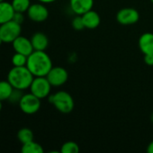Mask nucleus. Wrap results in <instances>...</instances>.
I'll return each instance as SVG.
<instances>
[{
    "mask_svg": "<svg viewBox=\"0 0 153 153\" xmlns=\"http://www.w3.org/2000/svg\"><path fill=\"white\" fill-rule=\"evenodd\" d=\"M82 19L84 22L85 28L87 29H96L99 26L101 22L100 15L93 9L82 14Z\"/></svg>",
    "mask_w": 153,
    "mask_h": 153,
    "instance_id": "13",
    "label": "nucleus"
},
{
    "mask_svg": "<svg viewBox=\"0 0 153 153\" xmlns=\"http://www.w3.org/2000/svg\"><path fill=\"white\" fill-rule=\"evenodd\" d=\"M5 0H0V2H4Z\"/></svg>",
    "mask_w": 153,
    "mask_h": 153,
    "instance_id": "31",
    "label": "nucleus"
},
{
    "mask_svg": "<svg viewBox=\"0 0 153 153\" xmlns=\"http://www.w3.org/2000/svg\"><path fill=\"white\" fill-rule=\"evenodd\" d=\"M21 24L11 20L0 25V37L4 43H13L21 35Z\"/></svg>",
    "mask_w": 153,
    "mask_h": 153,
    "instance_id": "4",
    "label": "nucleus"
},
{
    "mask_svg": "<svg viewBox=\"0 0 153 153\" xmlns=\"http://www.w3.org/2000/svg\"><path fill=\"white\" fill-rule=\"evenodd\" d=\"M27 15L30 20L35 22H41L48 19L49 17V11L47 7L43 4V3H36L30 5Z\"/></svg>",
    "mask_w": 153,
    "mask_h": 153,
    "instance_id": "9",
    "label": "nucleus"
},
{
    "mask_svg": "<svg viewBox=\"0 0 153 153\" xmlns=\"http://www.w3.org/2000/svg\"><path fill=\"white\" fill-rule=\"evenodd\" d=\"M14 13L12 3L6 1L0 2V25L13 20Z\"/></svg>",
    "mask_w": 153,
    "mask_h": 153,
    "instance_id": "15",
    "label": "nucleus"
},
{
    "mask_svg": "<svg viewBox=\"0 0 153 153\" xmlns=\"http://www.w3.org/2000/svg\"><path fill=\"white\" fill-rule=\"evenodd\" d=\"M23 91L21 90H17V89H14L10 98H9V101L13 102V103H19V101L21 100L22 97H23Z\"/></svg>",
    "mask_w": 153,
    "mask_h": 153,
    "instance_id": "23",
    "label": "nucleus"
},
{
    "mask_svg": "<svg viewBox=\"0 0 153 153\" xmlns=\"http://www.w3.org/2000/svg\"><path fill=\"white\" fill-rule=\"evenodd\" d=\"M31 41L34 50L39 51H45L49 45V39L48 37L42 32H36L34 33L32 38Z\"/></svg>",
    "mask_w": 153,
    "mask_h": 153,
    "instance_id": "14",
    "label": "nucleus"
},
{
    "mask_svg": "<svg viewBox=\"0 0 153 153\" xmlns=\"http://www.w3.org/2000/svg\"><path fill=\"white\" fill-rule=\"evenodd\" d=\"M12 5L14 9V12L23 13L28 11L31 5V1L30 0H13Z\"/></svg>",
    "mask_w": 153,
    "mask_h": 153,
    "instance_id": "19",
    "label": "nucleus"
},
{
    "mask_svg": "<svg viewBox=\"0 0 153 153\" xmlns=\"http://www.w3.org/2000/svg\"><path fill=\"white\" fill-rule=\"evenodd\" d=\"M27 59H28L27 56L15 52V54L12 56L11 62L14 66H25L27 64Z\"/></svg>",
    "mask_w": 153,
    "mask_h": 153,
    "instance_id": "20",
    "label": "nucleus"
},
{
    "mask_svg": "<svg viewBox=\"0 0 153 153\" xmlns=\"http://www.w3.org/2000/svg\"><path fill=\"white\" fill-rule=\"evenodd\" d=\"M71 25L77 30H83L85 28V25H84V22L82 19V15H77L76 17H74L71 22Z\"/></svg>",
    "mask_w": 153,
    "mask_h": 153,
    "instance_id": "22",
    "label": "nucleus"
},
{
    "mask_svg": "<svg viewBox=\"0 0 153 153\" xmlns=\"http://www.w3.org/2000/svg\"><path fill=\"white\" fill-rule=\"evenodd\" d=\"M3 43H4V42H3V40H2V39H1V37H0V46H1Z\"/></svg>",
    "mask_w": 153,
    "mask_h": 153,
    "instance_id": "29",
    "label": "nucleus"
},
{
    "mask_svg": "<svg viewBox=\"0 0 153 153\" xmlns=\"http://www.w3.org/2000/svg\"><path fill=\"white\" fill-rule=\"evenodd\" d=\"M51 87L52 86L46 76H39L33 78V81L29 89L31 93L42 100L50 96Z\"/></svg>",
    "mask_w": 153,
    "mask_h": 153,
    "instance_id": "5",
    "label": "nucleus"
},
{
    "mask_svg": "<svg viewBox=\"0 0 153 153\" xmlns=\"http://www.w3.org/2000/svg\"><path fill=\"white\" fill-rule=\"evenodd\" d=\"M144 62L148 65H153V54L144 55Z\"/></svg>",
    "mask_w": 153,
    "mask_h": 153,
    "instance_id": "25",
    "label": "nucleus"
},
{
    "mask_svg": "<svg viewBox=\"0 0 153 153\" xmlns=\"http://www.w3.org/2000/svg\"><path fill=\"white\" fill-rule=\"evenodd\" d=\"M151 3H152V4H153V0H151Z\"/></svg>",
    "mask_w": 153,
    "mask_h": 153,
    "instance_id": "32",
    "label": "nucleus"
},
{
    "mask_svg": "<svg viewBox=\"0 0 153 153\" xmlns=\"http://www.w3.org/2000/svg\"><path fill=\"white\" fill-rule=\"evenodd\" d=\"M48 81L53 87H60L65 84L69 79L68 71L61 66H53L46 75Z\"/></svg>",
    "mask_w": 153,
    "mask_h": 153,
    "instance_id": "7",
    "label": "nucleus"
},
{
    "mask_svg": "<svg viewBox=\"0 0 153 153\" xmlns=\"http://www.w3.org/2000/svg\"><path fill=\"white\" fill-rule=\"evenodd\" d=\"M26 66L34 77L46 76L53 67L50 56L45 51L39 50H34L28 56Z\"/></svg>",
    "mask_w": 153,
    "mask_h": 153,
    "instance_id": "1",
    "label": "nucleus"
},
{
    "mask_svg": "<svg viewBox=\"0 0 153 153\" xmlns=\"http://www.w3.org/2000/svg\"><path fill=\"white\" fill-rule=\"evenodd\" d=\"M20 109L26 115H33L37 113L41 108V99L33 95L32 93L23 94L19 101Z\"/></svg>",
    "mask_w": 153,
    "mask_h": 153,
    "instance_id": "6",
    "label": "nucleus"
},
{
    "mask_svg": "<svg viewBox=\"0 0 153 153\" xmlns=\"http://www.w3.org/2000/svg\"><path fill=\"white\" fill-rule=\"evenodd\" d=\"M140 19V13L138 10L133 7L122 8L116 13V20L122 25H133L135 24Z\"/></svg>",
    "mask_w": 153,
    "mask_h": 153,
    "instance_id": "8",
    "label": "nucleus"
},
{
    "mask_svg": "<svg viewBox=\"0 0 153 153\" xmlns=\"http://www.w3.org/2000/svg\"><path fill=\"white\" fill-rule=\"evenodd\" d=\"M13 91L14 87L8 81H0V100H8Z\"/></svg>",
    "mask_w": 153,
    "mask_h": 153,
    "instance_id": "16",
    "label": "nucleus"
},
{
    "mask_svg": "<svg viewBox=\"0 0 153 153\" xmlns=\"http://www.w3.org/2000/svg\"><path fill=\"white\" fill-rule=\"evenodd\" d=\"M151 121H152V123H153V112H152V114H151Z\"/></svg>",
    "mask_w": 153,
    "mask_h": 153,
    "instance_id": "30",
    "label": "nucleus"
},
{
    "mask_svg": "<svg viewBox=\"0 0 153 153\" xmlns=\"http://www.w3.org/2000/svg\"><path fill=\"white\" fill-rule=\"evenodd\" d=\"M13 48L15 52L23 54L27 56H29L33 51V47L31 41V39H27L23 36H19L13 41Z\"/></svg>",
    "mask_w": 153,
    "mask_h": 153,
    "instance_id": "10",
    "label": "nucleus"
},
{
    "mask_svg": "<svg viewBox=\"0 0 153 153\" xmlns=\"http://www.w3.org/2000/svg\"><path fill=\"white\" fill-rule=\"evenodd\" d=\"M17 139L22 144L33 141V133L29 128H22L17 132Z\"/></svg>",
    "mask_w": 153,
    "mask_h": 153,
    "instance_id": "18",
    "label": "nucleus"
},
{
    "mask_svg": "<svg viewBox=\"0 0 153 153\" xmlns=\"http://www.w3.org/2000/svg\"><path fill=\"white\" fill-rule=\"evenodd\" d=\"M147 152L149 153H153V141L150 143V144L147 147Z\"/></svg>",
    "mask_w": 153,
    "mask_h": 153,
    "instance_id": "26",
    "label": "nucleus"
},
{
    "mask_svg": "<svg viewBox=\"0 0 153 153\" xmlns=\"http://www.w3.org/2000/svg\"><path fill=\"white\" fill-rule=\"evenodd\" d=\"M38 1L41 2V3H43V4H50V3L55 2L56 0H38Z\"/></svg>",
    "mask_w": 153,
    "mask_h": 153,
    "instance_id": "27",
    "label": "nucleus"
},
{
    "mask_svg": "<svg viewBox=\"0 0 153 153\" xmlns=\"http://www.w3.org/2000/svg\"><path fill=\"white\" fill-rule=\"evenodd\" d=\"M2 108H3V105H2V100H0V112L2 110Z\"/></svg>",
    "mask_w": 153,
    "mask_h": 153,
    "instance_id": "28",
    "label": "nucleus"
},
{
    "mask_svg": "<svg viewBox=\"0 0 153 153\" xmlns=\"http://www.w3.org/2000/svg\"><path fill=\"white\" fill-rule=\"evenodd\" d=\"M138 45L143 55L153 54V33L145 32L142 34L138 40Z\"/></svg>",
    "mask_w": 153,
    "mask_h": 153,
    "instance_id": "12",
    "label": "nucleus"
},
{
    "mask_svg": "<svg viewBox=\"0 0 153 153\" xmlns=\"http://www.w3.org/2000/svg\"><path fill=\"white\" fill-rule=\"evenodd\" d=\"M70 9L77 15H82L93 9L94 0H69Z\"/></svg>",
    "mask_w": 153,
    "mask_h": 153,
    "instance_id": "11",
    "label": "nucleus"
},
{
    "mask_svg": "<svg viewBox=\"0 0 153 153\" xmlns=\"http://www.w3.org/2000/svg\"><path fill=\"white\" fill-rule=\"evenodd\" d=\"M49 100L59 112L63 114L72 112L75 107V102L72 96L64 91H60L52 95H50Z\"/></svg>",
    "mask_w": 153,
    "mask_h": 153,
    "instance_id": "3",
    "label": "nucleus"
},
{
    "mask_svg": "<svg viewBox=\"0 0 153 153\" xmlns=\"http://www.w3.org/2000/svg\"><path fill=\"white\" fill-rule=\"evenodd\" d=\"M33 74L27 66H14L7 74V81L11 83L14 89L24 91L29 89L32 81Z\"/></svg>",
    "mask_w": 153,
    "mask_h": 153,
    "instance_id": "2",
    "label": "nucleus"
},
{
    "mask_svg": "<svg viewBox=\"0 0 153 153\" xmlns=\"http://www.w3.org/2000/svg\"><path fill=\"white\" fill-rule=\"evenodd\" d=\"M79 152V146L75 142H67L62 144L60 152L61 153H78Z\"/></svg>",
    "mask_w": 153,
    "mask_h": 153,
    "instance_id": "21",
    "label": "nucleus"
},
{
    "mask_svg": "<svg viewBox=\"0 0 153 153\" xmlns=\"http://www.w3.org/2000/svg\"><path fill=\"white\" fill-rule=\"evenodd\" d=\"M21 151L23 153H42L44 152L42 146L34 141L23 144Z\"/></svg>",
    "mask_w": 153,
    "mask_h": 153,
    "instance_id": "17",
    "label": "nucleus"
},
{
    "mask_svg": "<svg viewBox=\"0 0 153 153\" xmlns=\"http://www.w3.org/2000/svg\"><path fill=\"white\" fill-rule=\"evenodd\" d=\"M23 20H24V17H23V13H18V12L14 13V17H13V21H14L15 22H17L19 24H22Z\"/></svg>",
    "mask_w": 153,
    "mask_h": 153,
    "instance_id": "24",
    "label": "nucleus"
}]
</instances>
